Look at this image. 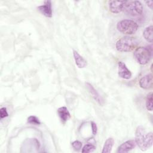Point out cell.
Returning a JSON list of instances; mask_svg holds the SVG:
<instances>
[{
    "mask_svg": "<svg viewBox=\"0 0 153 153\" xmlns=\"http://www.w3.org/2000/svg\"><path fill=\"white\" fill-rule=\"evenodd\" d=\"M152 132L147 133L142 126H138L135 132V142L139 148L145 151L152 146Z\"/></svg>",
    "mask_w": 153,
    "mask_h": 153,
    "instance_id": "6da1fadb",
    "label": "cell"
},
{
    "mask_svg": "<svg viewBox=\"0 0 153 153\" xmlns=\"http://www.w3.org/2000/svg\"><path fill=\"white\" fill-rule=\"evenodd\" d=\"M139 45L138 40L131 36H126L116 42V48L121 52H129L135 50Z\"/></svg>",
    "mask_w": 153,
    "mask_h": 153,
    "instance_id": "7a4b0ae2",
    "label": "cell"
},
{
    "mask_svg": "<svg viewBox=\"0 0 153 153\" xmlns=\"http://www.w3.org/2000/svg\"><path fill=\"white\" fill-rule=\"evenodd\" d=\"M133 56L136 61L140 65L146 64L152 56V45L137 47L134 50Z\"/></svg>",
    "mask_w": 153,
    "mask_h": 153,
    "instance_id": "3957f363",
    "label": "cell"
},
{
    "mask_svg": "<svg viewBox=\"0 0 153 153\" xmlns=\"http://www.w3.org/2000/svg\"><path fill=\"white\" fill-rule=\"evenodd\" d=\"M117 28L119 32L123 34L132 35L137 31L138 25L133 20L125 19L118 22Z\"/></svg>",
    "mask_w": 153,
    "mask_h": 153,
    "instance_id": "277c9868",
    "label": "cell"
},
{
    "mask_svg": "<svg viewBox=\"0 0 153 153\" xmlns=\"http://www.w3.org/2000/svg\"><path fill=\"white\" fill-rule=\"evenodd\" d=\"M123 11L127 15L131 16H137L143 12V5L139 1H126Z\"/></svg>",
    "mask_w": 153,
    "mask_h": 153,
    "instance_id": "5b68a950",
    "label": "cell"
},
{
    "mask_svg": "<svg viewBox=\"0 0 153 153\" xmlns=\"http://www.w3.org/2000/svg\"><path fill=\"white\" fill-rule=\"evenodd\" d=\"M126 2V1H109V10L113 13H119L123 11Z\"/></svg>",
    "mask_w": 153,
    "mask_h": 153,
    "instance_id": "8992f818",
    "label": "cell"
},
{
    "mask_svg": "<svg viewBox=\"0 0 153 153\" xmlns=\"http://www.w3.org/2000/svg\"><path fill=\"white\" fill-rule=\"evenodd\" d=\"M118 75L123 78L128 79L131 77V73L127 68L126 64L123 62H119L118 63Z\"/></svg>",
    "mask_w": 153,
    "mask_h": 153,
    "instance_id": "52a82bcc",
    "label": "cell"
},
{
    "mask_svg": "<svg viewBox=\"0 0 153 153\" xmlns=\"http://www.w3.org/2000/svg\"><path fill=\"white\" fill-rule=\"evenodd\" d=\"M139 85L143 89L149 90L152 88L153 86L152 75L150 74L143 76L139 81Z\"/></svg>",
    "mask_w": 153,
    "mask_h": 153,
    "instance_id": "ba28073f",
    "label": "cell"
},
{
    "mask_svg": "<svg viewBox=\"0 0 153 153\" xmlns=\"http://www.w3.org/2000/svg\"><path fill=\"white\" fill-rule=\"evenodd\" d=\"M136 143L135 141L133 140H129L126 141L125 142L123 143L120 146H119L117 152L118 153H124L129 152L130 151L134 149L136 147Z\"/></svg>",
    "mask_w": 153,
    "mask_h": 153,
    "instance_id": "9c48e42d",
    "label": "cell"
},
{
    "mask_svg": "<svg viewBox=\"0 0 153 153\" xmlns=\"http://www.w3.org/2000/svg\"><path fill=\"white\" fill-rule=\"evenodd\" d=\"M39 11L47 17H51L52 16L51 2L50 1H46L44 4L38 7Z\"/></svg>",
    "mask_w": 153,
    "mask_h": 153,
    "instance_id": "30bf717a",
    "label": "cell"
},
{
    "mask_svg": "<svg viewBox=\"0 0 153 153\" xmlns=\"http://www.w3.org/2000/svg\"><path fill=\"white\" fill-rule=\"evenodd\" d=\"M85 84H86V87H87L88 91L90 92V93L91 94V95L92 96L93 99L96 102H97L100 105H102L103 100L102 99L101 97L100 96V95L98 93V92L97 91V90L93 87V86L91 84L87 82Z\"/></svg>",
    "mask_w": 153,
    "mask_h": 153,
    "instance_id": "8fae6325",
    "label": "cell"
},
{
    "mask_svg": "<svg viewBox=\"0 0 153 153\" xmlns=\"http://www.w3.org/2000/svg\"><path fill=\"white\" fill-rule=\"evenodd\" d=\"M73 54H74L75 63L79 68H84L87 66V61L76 51L74 50Z\"/></svg>",
    "mask_w": 153,
    "mask_h": 153,
    "instance_id": "7c38bea8",
    "label": "cell"
},
{
    "mask_svg": "<svg viewBox=\"0 0 153 153\" xmlns=\"http://www.w3.org/2000/svg\"><path fill=\"white\" fill-rule=\"evenodd\" d=\"M57 113L62 121L63 123L67 121L71 118V114L68 109L65 106L59 108L57 110Z\"/></svg>",
    "mask_w": 153,
    "mask_h": 153,
    "instance_id": "4fadbf2b",
    "label": "cell"
},
{
    "mask_svg": "<svg viewBox=\"0 0 153 153\" xmlns=\"http://www.w3.org/2000/svg\"><path fill=\"white\" fill-rule=\"evenodd\" d=\"M153 27L152 26H149L145 28L143 32V36L144 38L149 42L152 43L153 41Z\"/></svg>",
    "mask_w": 153,
    "mask_h": 153,
    "instance_id": "5bb4252c",
    "label": "cell"
},
{
    "mask_svg": "<svg viewBox=\"0 0 153 153\" xmlns=\"http://www.w3.org/2000/svg\"><path fill=\"white\" fill-rule=\"evenodd\" d=\"M114 140L112 137H109L108 139H107L104 143L102 152V153L111 152L112 146L114 145Z\"/></svg>",
    "mask_w": 153,
    "mask_h": 153,
    "instance_id": "9a60e30c",
    "label": "cell"
},
{
    "mask_svg": "<svg viewBox=\"0 0 153 153\" xmlns=\"http://www.w3.org/2000/svg\"><path fill=\"white\" fill-rule=\"evenodd\" d=\"M146 107L148 111H152V93H150L147 95L146 99Z\"/></svg>",
    "mask_w": 153,
    "mask_h": 153,
    "instance_id": "2e32d148",
    "label": "cell"
},
{
    "mask_svg": "<svg viewBox=\"0 0 153 153\" xmlns=\"http://www.w3.org/2000/svg\"><path fill=\"white\" fill-rule=\"evenodd\" d=\"M96 149V147L91 144H86L84 146L82 149V152L83 153H88L93 152Z\"/></svg>",
    "mask_w": 153,
    "mask_h": 153,
    "instance_id": "e0dca14e",
    "label": "cell"
},
{
    "mask_svg": "<svg viewBox=\"0 0 153 153\" xmlns=\"http://www.w3.org/2000/svg\"><path fill=\"white\" fill-rule=\"evenodd\" d=\"M27 123L35 125H39L41 123L39 119L33 115H31L27 118Z\"/></svg>",
    "mask_w": 153,
    "mask_h": 153,
    "instance_id": "ac0fdd59",
    "label": "cell"
},
{
    "mask_svg": "<svg viewBox=\"0 0 153 153\" xmlns=\"http://www.w3.org/2000/svg\"><path fill=\"white\" fill-rule=\"evenodd\" d=\"M72 146L74 148V149L79 151L82 147V143L78 140H75L72 143Z\"/></svg>",
    "mask_w": 153,
    "mask_h": 153,
    "instance_id": "d6986e66",
    "label": "cell"
},
{
    "mask_svg": "<svg viewBox=\"0 0 153 153\" xmlns=\"http://www.w3.org/2000/svg\"><path fill=\"white\" fill-rule=\"evenodd\" d=\"M8 115V112L7 111V109L5 108H2L1 109V111H0V117H1V118H5L6 117H7Z\"/></svg>",
    "mask_w": 153,
    "mask_h": 153,
    "instance_id": "ffe728a7",
    "label": "cell"
},
{
    "mask_svg": "<svg viewBox=\"0 0 153 153\" xmlns=\"http://www.w3.org/2000/svg\"><path fill=\"white\" fill-rule=\"evenodd\" d=\"M91 126L93 134H96L97 133V127L96 124L94 122H91Z\"/></svg>",
    "mask_w": 153,
    "mask_h": 153,
    "instance_id": "44dd1931",
    "label": "cell"
},
{
    "mask_svg": "<svg viewBox=\"0 0 153 153\" xmlns=\"http://www.w3.org/2000/svg\"><path fill=\"white\" fill-rule=\"evenodd\" d=\"M146 4L147 5V6L150 8L151 10H152V7H153V1L151 0V1H146Z\"/></svg>",
    "mask_w": 153,
    "mask_h": 153,
    "instance_id": "7402d4cb",
    "label": "cell"
}]
</instances>
